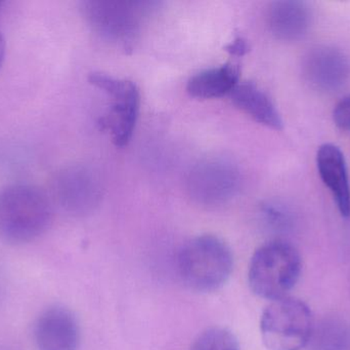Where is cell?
<instances>
[{"mask_svg":"<svg viewBox=\"0 0 350 350\" xmlns=\"http://www.w3.org/2000/svg\"><path fill=\"white\" fill-rule=\"evenodd\" d=\"M53 208L43 191L28 184H14L0 191V238L8 244H30L51 226Z\"/></svg>","mask_w":350,"mask_h":350,"instance_id":"cell-1","label":"cell"},{"mask_svg":"<svg viewBox=\"0 0 350 350\" xmlns=\"http://www.w3.org/2000/svg\"><path fill=\"white\" fill-rule=\"evenodd\" d=\"M234 268L232 250L212 234L196 236L185 242L177 256L181 281L193 291L210 293L224 287Z\"/></svg>","mask_w":350,"mask_h":350,"instance_id":"cell-2","label":"cell"},{"mask_svg":"<svg viewBox=\"0 0 350 350\" xmlns=\"http://www.w3.org/2000/svg\"><path fill=\"white\" fill-rule=\"evenodd\" d=\"M301 269V257L291 244L271 240L259 247L251 258L249 286L262 299L271 302L282 299L299 281Z\"/></svg>","mask_w":350,"mask_h":350,"instance_id":"cell-3","label":"cell"},{"mask_svg":"<svg viewBox=\"0 0 350 350\" xmlns=\"http://www.w3.org/2000/svg\"><path fill=\"white\" fill-rule=\"evenodd\" d=\"M152 2L88 0L81 3L82 16L105 40L129 49L153 10Z\"/></svg>","mask_w":350,"mask_h":350,"instance_id":"cell-4","label":"cell"},{"mask_svg":"<svg viewBox=\"0 0 350 350\" xmlns=\"http://www.w3.org/2000/svg\"><path fill=\"white\" fill-rule=\"evenodd\" d=\"M314 328L312 310L296 298L271 301L261 314V338L267 350H302L310 343Z\"/></svg>","mask_w":350,"mask_h":350,"instance_id":"cell-5","label":"cell"},{"mask_svg":"<svg viewBox=\"0 0 350 350\" xmlns=\"http://www.w3.org/2000/svg\"><path fill=\"white\" fill-rule=\"evenodd\" d=\"M88 82L110 99L108 111L100 118V125L109 132L117 147H124L133 138L139 117L141 95L137 84L103 72H92Z\"/></svg>","mask_w":350,"mask_h":350,"instance_id":"cell-6","label":"cell"},{"mask_svg":"<svg viewBox=\"0 0 350 350\" xmlns=\"http://www.w3.org/2000/svg\"><path fill=\"white\" fill-rule=\"evenodd\" d=\"M238 166L226 158H208L189 171L187 190L193 201L205 207H218L232 201L241 188Z\"/></svg>","mask_w":350,"mask_h":350,"instance_id":"cell-7","label":"cell"},{"mask_svg":"<svg viewBox=\"0 0 350 350\" xmlns=\"http://www.w3.org/2000/svg\"><path fill=\"white\" fill-rule=\"evenodd\" d=\"M57 203L67 213L84 216L100 205L103 187L96 173L83 166L64 168L55 180Z\"/></svg>","mask_w":350,"mask_h":350,"instance_id":"cell-8","label":"cell"},{"mask_svg":"<svg viewBox=\"0 0 350 350\" xmlns=\"http://www.w3.org/2000/svg\"><path fill=\"white\" fill-rule=\"evenodd\" d=\"M81 332L75 314L61 305L41 312L34 326L37 350H78Z\"/></svg>","mask_w":350,"mask_h":350,"instance_id":"cell-9","label":"cell"},{"mask_svg":"<svg viewBox=\"0 0 350 350\" xmlns=\"http://www.w3.org/2000/svg\"><path fill=\"white\" fill-rule=\"evenodd\" d=\"M312 8L306 1L282 0L273 2L267 12L271 34L282 41H296L308 33L312 24Z\"/></svg>","mask_w":350,"mask_h":350,"instance_id":"cell-10","label":"cell"},{"mask_svg":"<svg viewBox=\"0 0 350 350\" xmlns=\"http://www.w3.org/2000/svg\"><path fill=\"white\" fill-rule=\"evenodd\" d=\"M317 166L321 179L332 192L341 215L350 217L349 174L342 151L333 144H324L317 153Z\"/></svg>","mask_w":350,"mask_h":350,"instance_id":"cell-11","label":"cell"},{"mask_svg":"<svg viewBox=\"0 0 350 350\" xmlns=\"http://www.w3.org/2000/svg\"><path fill=\"white\" fill-rule=\"evenodd\" d=\"M306 72L310 82L325 90L340 88L349 75V63L345 53L332 47H319L308 55Z\"/></svg>","mask_w":350,"mask_h":350,"instance_id":"cell-12","label":"cell"},{"mask_svg":"<svg viewBox=\"0 0 350 350\" xmlns=\"http://www.w3.org/2000/svg\"><path fill=\"white\" fill-rule=\"evenodd\" d=\"M230 95L234 106L256 123L277 131L283 129V119L273 100L254 82H239Z\"/></svg>","mask_w":350,"mask_h":350,"instance_id":"cell-13","label":"cell"},{"mask_svg":"<svg viewBox=\"0 0 350 350\" xmlns=\"http://www.w3.org/2000/svg\"><path fill=\"white\" fill-rule=\"evenodd\" d=\"M240 79V69L232 64L210 68L195 74L187 84L189 96L197 99L220 98L230 94Z\"/></svg>","mask_w":350,"mask_h":350,"instance_id":"cell-14","label":"cell"},{"mask_svg":"<svg viewBox=\"0 0 350 350\" xmlns=\"http://www.w3.org/2000/svg\"><path fill=\"white\" fill-rule=\"evenodd\" d=\"M310 350H350V328L342 321L326 320L314 326Z\"/></svg>","mask_w":350,"mask_h":350,"instance_id":"cell-15","label":"cell"},{"mask_svg":"<svg viewBox=\"0 0 350 350\" xmlns=\"http://www.w3.org/2000/svg\"><path fill=\"white\" fill-rule=\"evenodd\" d=\"M189 350H240L238 339L228 329L214 327L202 332Z\"/></svg>","mask_w":350,"mask_h":350,"instance_id":"cell-16","label":"cell"},{"mask_svg":"<svg viewBox=\"0 0 350 350\" xmlns=\"http://www.w3.org/2000/svg\"><path fill=\"white\" fill-rule=\"evenodd\" d=\"M261 215L265 223L273 229H283L287 226L288 217L283 210L275 205L267 203L261 208Z\"/></svg>","mask_w":350,"mask_h":350,"instance_id":"cell-17","label":"cell"},{"mask_svg":"<svg viewBox=\"0 0 350 350\" xmlns=\"http://www.w3.org/2000/svg\"><path fill=\"white\" fill-rule=\"evenodd\" d=\"M333 119L339 129L350 133V95L336 105L333 112Z\"/></svg>","mask_w":350,"mask_h":350,"instance_id":"cell-18","label":"cell"},{"mask_svg":"<svg viewBox=\"0 0 350 350\" xmlns=\"http://www.w3.org/2000/svg\"><path fill=\"white\" fill-rule=\"evenodd\" d=\"M224 49H226V51H228V53L234 55V57H243V55L248 53L250 47H249L246 39L238 36L236 37L232 42L226 45Z\"/></svg>","mask_w":350,"mask_h":350,"instance_id":"cell-19","label":"cell"},{"mask_svg":"<svg viewBox=\"0 0 350 350\" xmlns=\"http://www.w3.org/2000/svg\"><path fill=\"white\" fill-rule=\"evenodd\" d=\"M4 55H5V41H4L3 36L0 33V67L3 63Z\"/></svg>","mask_w":350,"mask_h":350,"instance_id":"cell-20","label":"cell"},{"mask_svg":"<svg viewBox=\"0 0 350 350\" xmlns=\"http://www.w3.org/2000/svg\"><path fill=\"white\" fill-rule=\"evenodd\" d=\"M1 6H2V2L0 1V8H1Z\"/></svg>","mask_w":350,"mask_h":350,"instance_id":"cell-21","label":"cell"},{"mask_svg":"<svg viewBox=\"0 0 350 350\" xmlns=\"http://www.w3.org/2000/svg\"><path fill=\"white\" fill-rule=\"evenodd\" d=\"M3 350H12V349H3Z\"/></svg>","mask_w":350,"mask_h":350,"instance_id":"cell-22","label":"cell"}]
</instances>
